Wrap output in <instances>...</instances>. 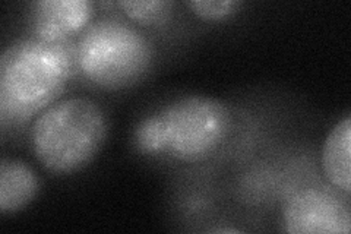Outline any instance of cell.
<instances>
[{
  "label": "cell",
  "mask_w": 351,
  "mask_h": 234,
  "mask_svg": "<svg viewBox=\"0 0 351 234\" xmlns=\"http://www.w3.org/2000/svg\"><path fill=\"white\" fill-rule=\"evenodd\" d=\"M78 71L76 43L18 40L0 59L2 126H19L56 102L69 78Z\"/></svg>",
  "instance_id": "1"
},
{
  "label": "cell",
  "mask_w": 351,
  "mask_h": 234,
  "mask_svg": "<svg viewBox=\"0 0 351 234\" xmlns=\"http://www.w3.org/2000/svg\"><path fill=\"white\" fill-rule=\"evenodd\" d=\"M230 129L232 113L226 104L210 97L188 95L142 119L134 141L142 154L197 163L221 147Z\"/></svg>",
  "instance_id": "2"
},
{
  "label": "cell",
  "mask_w": 351,
  "mask_h": 234,
  "mask_svg": "<svg viewBox=\"0 0 351 234\" xmlns=\"http://www.w3.org/2000/svg\"><path fill=\"white\" fill-rule=\"evenodd\" d=\"M107 119L95 102L73 97L43 110L32 121L28 142L32 154L51 173H75L101 150Z\"/></svg>",
  "instance_id": "3"
},
{
  "label": "cell",
  "mask_w": 351,
  "mask_h": 234,
  "mask_svg": "<svg viewBox=\"0 0 351 234\" xmlns=\"http://www.w3.org/2000/svg\"><path fill=\"white\" fill-rule=\"evenodd\" d=\"M152 56V44L144 32L117 16L93 22L76 41L78 71L106 90L139 82L151 68Z\"/></svg>",
  "instance_id": "4"
},
{
  "label": "cell",
  "mask_w": 351,
  "mask_h": 234,
  "mask_svg": "<svg viewBox=\"0 0 351 234\" xmlns=\"http://www.w3.org/2000/svg\"><path fill=\"white\" fill-rule=\"evenodd\" d=\"M284 226L291 234H348L350 207L325 189L307 187L289 200Z\"/></svg>",
  "instance_id": "5"
},
{
  "label": "cell",
  "mask_w": 351,
  "mask_h": 234,
  "mask_svg": "<svg viewBox=\"0 0 351 234\" xmlns=\"http://www.w3.org/2000/svg\"><path fill=\"white\" fill-rule=\"evenodd\" d=\"M91 16L93 5L86 0H40L31 3V37L49 43L69 40L88 27Z\"/></svg>",
  "instance_id": "6"
},
{
  "label": "cell",
  "mask_w": 351,
  "mask_h": 234,
  "mask_svg": "<svg viewBox=\"0 0 351 234\" xmlns=\"http://www.w3.org/2000/svg\"><path fill=\"white\" fill-rule=\"evenodd\" d=\"M40 180L31 167L15 159L0 161V213L15 214L36 199Z\"/></svg>",
  "instance_id": "7"
},
{
  "label": "cell",
  "mask_w": 351,
  "mask_h": 234,
  "mask_svg": "<svg viewBox=\"0 0 351 234\" xmlns=\"http://www.w3.org/2000/svg\"><path fill=\"white\" fill-rule=\"evenodd\" d=\"M326 179L347 195L351 192V117L338 121L322 148Z\"/></svg>",
  "instance_id": "8"
},
{
  "label": "cell",
  "mask_w": 351,
  "mask_h": 234,
  "mask_svg": "<svg viewBox=\"0 0 351 234\" xmlns=\"http://www.w3.org/2000/svg\"><path fill=\"white\" fill-rule=\"evenodd\" d=\"M117 6L132 19L142 27L162 24L170 14L171 3L166 0H147V2H117Z\"/></svg>",
  "instance_id": "9"
},
{
  "label": "cell",
  "mask_w": 351,
  "mask_h": 234,
  "mask_svg": "<svg viewBox=\"0 0 351 234\" xmlns=\"http://www.w3.org/2000/svg\"><path fill=\"white\" fill-rule=\"evenodd\" d=\"M188 6L195 15L202 19L218 21L236 12L240 2H237V0H192Z\"/></svg>",
  "instance_id": "10"
},
{
  "label": "cell",
  "mask_w": 351,
  "mask_h": 234,
  "mask_svg": "<svg viewBox=\"0 0 351 234\" xmlns=\"http://www.w3.org/2000/svg\"><path fill=\"white\" fill-rule=\"evenodd\" d=\"M213 231L214 233H240V230H236V229H217Z\"/></svg>",
  "instance_id": "11"
}]
</instances>
